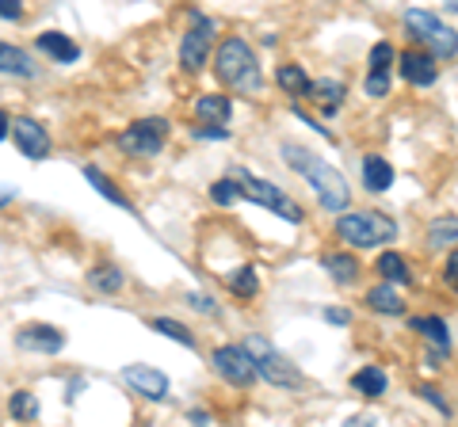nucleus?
Instances as JSON below:
<instances>
[{
	"label": "nucleus",
	"instance_id": "nucleus-1",
	"mask_svg": "<svg viewBox=\"0 0 458 427\" xmlns=\"http://www.w3.org/2000/svg\"><path fill=\"white\" fill-rule=\"evenodd\" d=\"M283 161L291 164L294 172H302V176H306V183L313 188V195L321 198V206H325V210L344 214V210L352 206V188H348V180H344L333 164H325L313 149L286 141V146H283Z\"/></svg>",
	"mask_w": 458,
	"mask_h": 427
},
{
	"label": "nucleus",
	"instance_id": "nucleus-2",
	"mask_svg": "<svg viewBox=\"0 0 458 427\" xmlns=\"http://www.w3.org/2000/svg\"><path fill=\"white\" fill-rule=\"evenodd\" d=\"M214 73H218V84L229 92H241V96L264 92L260 58H256V50L241 35H229L218 42V50H214Z\"/></svg>",
	"mask_w": 458,
	"mask_h": 427
},
{
	"label": "nucleus",
	"instance_id": "nucleus-3",
	"mask_svg": "<svg viewBox=\"0 0 458 427\" xmlns=\"http://www.w3.org/2000/svg\"><path fill=\"white\" fill-rule=\"evenodd\" d=\"M336 237L348 248H378L397 237V222L378 210H344L336 218Z\"/></svg>",
	"mask_w": 458,
	"mask_h": 427
},
{
	"label": "nucleus",
	"instance_id": "nucleus-4",
	"mask_svg": "<svg viewBox=\"0 0 458 427\" xmlns=\"http://www.w3.org/2000/svg\"><path fill=\"white\" fill-rule=\"evenodd\" d=\"M401 23H405V35H409L412 42H420L428 54H436V58H443V62L458 58V31H454L451 23H443L436 12H428V8H409L405 16H401Z\"/></svg>",
	"mask_w": 458,
	"mask_h": 427
},
{
	"label": "nucleus",
	"instance_id": "nucleus-5",
	"mask_svg": "<svg viewBox=\"0 0 458 427\" xmlns=\"http://www.w3.org/2000/svg\"><path fill=\"white\" fill-rule=\"evenodd\" d=\"M233 176L241 180V188H245V198L249 203H256L260 210H271L276 218H283V222H294V225H302V206L294 203L286 191H279L271 180H264V176H252V172H245V168H233Z\"/></svg>",
	"mask_w": 458,
	"mask_h": 427
},
{
	"label": "nucleus",
	"instance_id": "nucleus-6",
	"mask_svg": "<svg viewBox=\"0 0 458 427\" xmlns=\"http://www.w3.org/2000/svg\"><path fill=\"white\" fill-rule=\"evenodd\" d=\"M245 347L252 351L256 374H260L267 386H276V389H298V386H302V370H298L291 359H286L283 351L271 347L264 336H249V339H245Z\"/></svg>",
	"mask_w": 458,
	"mask_h": 427
},
{
	"label": "nucleus",
	"instance_id": "nucleus-7",
	"mask_svg": "<svg viewBox=\"0 0 458 427\" xmlns=\"http://www.w3.org/2000/svg\"><path fill=\"white\" fill-rule=\"evenodd\" d=\"M172 134V122L161 115H149V119H138L131 122L126 130L119 134V149L126 156H157L165 149V141Z\"/></svg>",
	"mask_w": 458,
	"mask_h": 427
},
{
	"label": "nucleus",
	"instance_id": "nucleus-8",
	"mask_svg": "<svg viewBox=\"0 0 458 427\" xmlns=\"http://www.w3.org/2000/svg\"><path fill=\"white\" fill-rule=\"evenodd\" d=\"M210 366H214V374H218L222 381H229V386H237V389H249L256 378V359H252V351L245 344H222V347H214L210 355Z\"/></svg>",
	"mask_w": 458,
	"mask_h": 427
},
{
	"label": "nucleus",
	"instance_id": "nucleus-9",
	"mask_svg": "<svg viewBox=\"0 0 458 427\" xmlns=\"http://www.w3.org/2000/svg\"><path fill=\"white\" fill-rule=\"evenodd\" d=\"M214 35H218V23H214L210 16H195L191 31L183 35V42H180V69H183V73L195 77V73H203V69H207Z\"/></svg>",
	"mask_w": 458,
	"mask_h": 427
},
{
	"label": "nucleus",
	"instance_id": "nucleus-10",
	"mask_svg": "<svg viewBox=\"0 0 458 427\" xmlns=\"http://www.w3.org/2000/svg\"><path fill=\"white\" fill-rule=\"evenodd\" d=\"M12 141H16V149L27 156V161H47L50 156V134L47 126L31 115H16L12 119Z\"/></svg>",
	"mask_w": 458,
	"mask_h": 427
},
{
	"label": "nucleus",
	"instance_id": "nucleus-11",
	"mask_svg": "<svg viewBox=\"0 0 458 427\" xmlns=\"http://www.w3.org/2000/svg\"><path fill=\"white\" fill-rule=\"evenodd\" d=\"M123 381L131 386L138 397H146V401H168V374L157 366H146V363H131L123 366Z\"/></svg>",
	"mask_w": 458,
	"mask_h": 427
},
{
	"label": "nucleus",
	"instance_id": "nucleus-12",
	"mask_svg": "<svg viewBox=\"0 0 458 427\" xmlns=\"http://www.w3.org/2000/svg\"><path fill=\"white\" fill-rule=\"evenodd\" d=\"M439 58L436 54H428V50H405V54H397V69H401V77H405L412 88H432L436 77H439Z\"/></svg>",
	"mask_w": 458,
	"mask_h": 427
},
{
	"label": "nucleus",
	"instance_id": "nucleus-13",
	"mask_svg": "<svg viewBox=\"0 0 458 427\" xmlns=\"http://www.w3.org/2000/svg\"><path fill=\"white\" fill-rule=\"evenodd\" d=\"M16 347L35 355H57L65 347V332L54 324H23V329H16Z\"/></svg>",
	"mask_w": 458,
	"mask_h": 427
},
{
	"label": "nucleus",
	"instance_id": "nucleus-14",
	"mask_svg": "<svg viewBox=\"0 0 458 427\" xmlns=\"http://www.w3.org/2000/svg\"><path fill=\"white\" fill-rule=\"evenodd\" d=\"M35 50L38 54H47L50 62H57V65H73L77 58H81V46L69 35H62V31H42L38 38H35Z\"/></svg>",
	"mask_w": 458,
	"mask_h": 427
},
{
	"label": "nucleus",
	"instance_id": "nucleus-15",
	"mask_svg": "<svg viewBox=\"0 0 458 427\" xmlns=\"http://www.w3.org/2000/svg\"><path fill=\"white\" fill-rule=\"evenodd\" d=\"M0 77L31 80V77H38V62L27 58V50L16 46V42H0Z\"/></svg>",
	"mask_w": 458,
	"mask_h": 427
},
{
	"label": "nucleus",
	"instance_id": "nucleus-16",
	"mask_svg": "<svg viewBox=\"0 0 458 427\" xmlns=\"http://www.w3.org/2000/svg\"><path fill=\"white\" fill-rule=\"evenodd\" d=\"M352 389L367 397V401H382L386 389H390V374H386L382 366H360L352 374Z\"/></svg>",
	"mask_w": 458,
	"mask_h": 427
},
{
	"label": "nucleus",
	"instance_id": "nucleus-17",
	"mask_svg": "<svg viewBox=\"0 0 458 427\" xmlns=\"http://www.w3.org/2000/svg\"><path fill=\"white\" fill-rule=\"evenodd\" d=\"M321 267L328 272V279H333L336 287H352V282L360 279V260H355L352 252H325Z\"/></svg>",
	"mask_w": 458,
	"mask_h": 427
},
{
	"label": "nucleus",
	"instance_id": "nucleus-18",
	"mask_svg": "<svg viewBox=\"0 0 458 427\" xmlns=\"http://www.w3.org/2000/svg\"><path fill=\"white\" fill-rule=\"evenodd\" d=\"M195 119L199 122H218V126H229V119H233V99L229 96H199L195 99Z\"/></svg>",
	"mask_w": 458,
	"mask_h": 427
},
{
	"label": "nucleus",
	"instance_id": "nucleus-19",
	"mask_svg": "<svg viewBox=\"0 0 458 427\" xmlns=\"http://www.w3.org/2000/svg\"><path fill=\"white\" fill-rule=\"evenodd\" d=\"M363 188L375 191V195H382V191L394 188V164L386 161V156H378V153L363 156Z\"/></svg>",
	"mask_w": 458,
	"mask_h": 427
},
{
	"label": "nucleus",
	"instance_id": "nucleus-20",
	"mask_svg": "<svg viewBox=\"0 0 458 427\" xmlns=\"http://www.w3.org/2000/svg\"><path fill=\"white\" fill-rule=\"evenodd\" d=\"M375 272H378L386 282H394V287H412L409 260H405L401 252H382L378 260H375Z\"/></svg>",
	"mask_w": 458,
	"mask_h": 427
},
{
	"label": "nucleus",
	"instance_id": "nucleus-21",
	"mask_svg": "<svg viewBox=\"0 0 458 427\" xmlns=\"http://www.w3.org/2000/svg\"><path fill=\"white\" fill-rule=\"evenodd\" d=\"M367 306L375 309V313H386V317H401V313H405V297L394 290V282L382 279V287L367 290Z\"/></svg>",
	"mask_w": 458,
	"mask_h": 427
},
{
	"label": "nucleus",
	"instance_id": "nucleus-22",
	"mask_svg": "<svg viewBox=\"0 0 458 427\" xmlns=\"http://www.w3.org/2000/svg\"><path fill=\"white\" fill-rule=\"evenodd\" d=\"M276 84H279V88H283L286 96H291V99H302V96H310V88H313V80L306 77V69H302V65H294V62L279 65Z\"/></svg>",
	"mask_w": 458,
	"mask_h": 427
},
{
	"label": "nucleus",
	"instance_id": "nucleus-23",
	"mask_svg": "<svg viewBox=\"0 0 458 427\" xmlns=\"http://www.w3.org/2000/svg\"><path fill=\"white\" fill-rule=\"evenodd\" d=\"M409 329H412V332H420L432 347L451 351V329H447V321H439V317H412V321H409Z\"/></svg>",
	"mask_w": 458,
	"mask_h": 427
},
{
	"label": "nucleus",
	"instance_id": "nucleus-24",
	"mask_svg": "<svg viewBox=\"0 0 458 427\" xmlns=\"http://www.w3.org/2000/svg\"><path fill=\"white\" fill-rule=\"evenodd\" d=\"M458 245V218L454 214H443L428 225V248L439 252V248H454Z\"/></svg>",
	"mask_w": 458,
	"mask_h": 427
},
{
	"label": "nucleus",
	"instance_id": "nucleus-25",
	"mask_svg": "<svg viewBox=\"0 0 458 427\" xmlns=\"http://www.w3.org/2000/svg\"><path fill=\"white\" fill-rule=\"evenodd\" d=\"M225 287H229V294H237L249 302V297L260 294V272H256L252 264H245V267H237V272L225 275Z\"/></svg>",
	"mask_w": 458,
	"mask_h": 427
},
{
	"label": "nucleus",
	"instance_id": "nucleus-26",
	"mask_svg": "<svg viewBox=\"0 0 458 427\" xmlns=\"http://www.w3.org/2000/svg\"><path fill=\"white\" fill-rule=\"evenodd\" d=\"M310 96L318 99V107L325 111V115H333V111H340V104H344V96H348V88H344L340 80H313Z\"/></svg>",
	"mask_w": 458,
	"mask_h": 427
},
{
	"label": "nucleus",
	"instance_id": "nucleus-27",
	"mask_svg": "<svg viewBox=\"0 0 458 427\" xmlns=\"http://www.w3.org/2000/svg\"><path fill=\"white\" fill-rule=\"evenodd\" d=\"M84 180H89L92 183V188L99 191V195H104L107 198V203H114V206H119V210H131L134 214V203H131V198H126L119 188H114V183L104 176V172H99V168L96 164H89V168H84Z\"/></svg>",
	"mask_w": 458,
	"mask_h": 427
},
{
	"label": "nucleus",
	"instance_id": "nucleus-28",
	"mask_svg": "<svg viewBox=\"0 0 458 427\" xmlns=\"http://www.w3.org/2000/svg\"><path fill=\"white\" fill-rule=\"evenodd\" d=\"M149 329H153V332H161V336H168V339H176V344H180V347H188V351L199 347V336L188 329V324H180V321H172V317H153V321H149Z\"/></svg>",
	"mask_w": 458,
	"mask_h": 427
},
{
	"label": "nucleus",
	"instance_id": "nucleus-29",
	"mask_svg": "<svg viewBox=\"0 0 458 427\" xmlns=\"http://www.w3.org/2000/svg\"><path fill=\"white\" fill-rule=\"evenodd\" d=\"M241 198H245V188H241V180L229 172L225 180H214L210 183V203L214 206H222V210H229L233 203H241Z\"/></svg>",
	"mask_w": 458,
	"mask_h": 427
},
{
	"label": "nucleus",
	"instance_id": "nucleus-30",
	"mask_svg": "<svg viewBox=\"0 0 458 427\" xmlns=\"http://www.w3.org/2000/svg\"><path fill=\"white\" fill-rule=\"evenodd\" d=\"M123 272L114 264H99V267H92L89 272V287L96 290V294H119L123 290Z\"/></svg>",
	"mask_w": 458,
	"mask_h": 427
},
{
	"label": "nucleus",
	"instance_id": "nucleus-31",
	"mask_svg": "<svg viewBox=\"0 0 458 427\" xmlns=\"http://www.w3.org/2000/svg\"><path fill=\"white\" fill-rule=\"evenodd\" d=\"M8 412L16 416L20 423H35L38 420V401H35V393L31 389H16L12 393V401H8Z\"/></svg>",
	"mask_w": 458,
	"mask_h": 427
},
{
	"label": "nucleus",
	"instance_id": "nucleus-32",
	"mask_svg": "<svg viewBox=\"0 0 458 427\" xmlns=\"http://www.w3.org/2000/svg\"><path fill=\"white\" fill-rule=\"evenodd\" d=\"M394 62H397L394 42H386V38H382V42H375V46H370V62H367L370 69H390Z\"/></svg>",
	"mask_w": 458,
	"mask_h": 427
},
{
	"label": "nucleus",
	"instance_id": "nucleus-33",
	"mask_svg": "<svg viewBox=\"0 0 458 427\" xmlns=\"http://www.w3.org/2000/svg\"><path fill=\"white\" fill-rule=\"evenodd\" d=\"M363 88H367V96H370V99H382L386 92H390V69H370Z\"/></svg>",
	"mask_w": 458,
	"mask_h": 427
},
{
	"label": "nucleus",
	"instance_id": "nucleus-34",
	"mask_svg": "<svg viewBox=\"0 0 458 427\" xmlns=\"http://www.w3.org/2000/svg\"><path fill=\"white\" fill-rule=\"evenodd\" d=\"M191 138H203V141H225L229 138V126H218V122H207V126H195Z\"/></svg>",
	"mask_w": 458,
	"mask_h": 427
},
{
	"label": "nucleus",
	"instance_id": "nucleus-35",
	"mask_svg": "<svg viewBox=\"0 0 458 427\" xmlns=\"http://www.w3.org/2000/svg\"><path fill=\"white\" fill-rule=\"evenodd\" d=\"M443 282L458 294V245H454V252L447 255V264H443Z\"/></svg>",
	"mask_w": 458,
	"mask_h": 427
},
{
	"label": "nucleus",
	"instance_id": "nucleus-36",
	"mask_svg": "<svg viewBox=\"0 0 458 427\" xmlns=\"http://www.w3.org/2000/svg\"><path fill=\"white\" fill-rule=\"evenodd\" d=\"M0 20H8V23L23 20V0H0Z\"/></svg>",
	"mask_w": 458,
	"mask_h": 427
},
{
	"label": "nucleus",
	"instance_id": "nucleus-37",
	"mask_svg": "<svg viewBox=\"0 0 458 427\" xmlns=\"http://www.w3.org/2000/svg\"><path fill=\"white\" fill-rule=\"evenodd\" d=\"M188 306H191V309H203V313H218V306H214V297H210V294H199V290H191V294H188Z\"/></svg>",
	"mask_w": 458,
	"mask_h": 427
},
{
	"label": "nucleus",
	"instance_id": "nucleus-38",
	"mask_svg": "<svg viewBox=\"0 0 458 427\" xmlns=\"http://www.w3.org/2000/svg\"><path fill=\"white\" fill-rule=\"evenodd\" d=\"M420 397H424L428 405H436V408L443 412V416H451V408H447V401H443V397H439V389H432V386H420Z\"/></svg>",
	"mask_w": 458,
	"mask_h": 427
},
{
	"label": "nucleus",
	"instance_id": "nucleus-39",
	"mask_svg": "<svg viewBox=\"0 0 458 427\" xmlns=\"http://www.w3.org/2000/svg\"><path fill=\"white\" fill-rule=\"evenodd\" d=\"M325 321H328V324H348L352 313H348V309H325Z\"/></svg>",
	"mask_w": 458,
	"mask_h": 427
},
{
	"label": "nucleus",
	"instance_id": "nucleus-40",
	"mask_svg": "<svg viewBox=\"0 0 458 427\" xmlns=\"http://www.w3.org/2000/svg\"><path fill=\"white\" fill-rule=\"evenodd\" d=\"M4 138H12V115L8 111H0V141Z\"/></svg>",
	"mask_w": 458,
	"mask_h": 427
},
{
	"label": "nucleus",
	"instance_id": "nucleus-41",
	"mask_svg": "<svg viewBox=\"0 0 458 427\" xmlns=\"http://www.w3.org/2000/svg\"><path fill=\"white\" fill-rule=\"evenodd\" d=\"M188 420H191V423H210V412H199V408H195V412H188Z\"/></svg>",
	"mask_w": 458,
	"mask_h": 427
},
{
	"label": "nucleus",
	"instance_id": "nucleus-42",
	"mask_svg": "<svg viewBox=\"0 0 458 427\" xmlns=\"http://www.w3.org/2000/svg\"><path fill=\"white\" fill-rule=\"evenodd\" d=\"M12 198H16V191H12V188H0V210H4Z\"/></svg>",
	"mask_w": 458,
	"mask_h": 427
}]
</instances>
